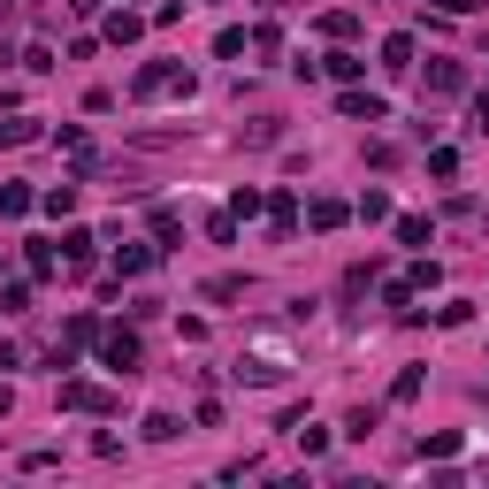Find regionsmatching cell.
Returning a JSON list of instances; mask_svg holds the SVG:
<instances>
[{
  "label": "cell",
  "instance_id": "obj_1",
  "mask_svg": "<svg viewBox=\"0 0 489 489\" xmlns=\"http://www.w3.org/2000/svg\"><path fill=\"white\" fill-rule=\"evenodd\" d=\"M100 359H108L115 375H131V367H138V337H123V329H115V337L100 344Z\"/></svg>",
  "mask_w": 489,
  "mask_h": 489
},
{
  "label": "cell",
  "instance_id": "obj_2",
  "mask_svg": "<svg viewBox=\"0 0 489 489\" xmlns=\"http://www.w3.org/2000/svg\"><path fill=\"white\" fill-rule=\"evenodd\" d=\"M61 405H76V413H108V397L84 390V382H69V390H61Z\"/></svg>",
  "mask_w": 489,
  "mask_h": 489
},
{
  "label": "cell",
  "instance_id": "obj_3",
  "mask_svg": "<svg viewBox=\"0 0 489 489\" xmlns=\"http://www.w3.org/2000/svg\"><path fill=\"white\" fill-rule=\"evenodd\" d=\"M115 268H123V276H138V268H153V253H146V244H123V253H115Z\"/></svg>",
  "mask_w": 489,
  "mask_h": 489
},
{
  "label": "cell",
  "instance_id": "obj_4",
  "mask_svg": "<svg viewBox=\"0 0 489 489\" xmlns=\"http://www.w3.org/2000/svg\"><path fill=\"white\" fill-rule=\"evenodd\" d=\"M436 8H452V16H467V8H474V0H436Z\"/></svg>",
  "mask_w": 489,
  "mask_h": 489
},
{
  "label": "cell",
  "instance_id": "obj_5",
  "mask_svg": "<svg viewBox=\"0 0 489 489\" xmlns=\"http://www.w3.org/2000/svg\"><path fill=\"white\" fill-rule=\"evenodd\" d=\"M474 131H489V100H482V108H474Z\"/></svg>",
  "mask_w": 489,
  "mask_h": 489
}]
</instances>
